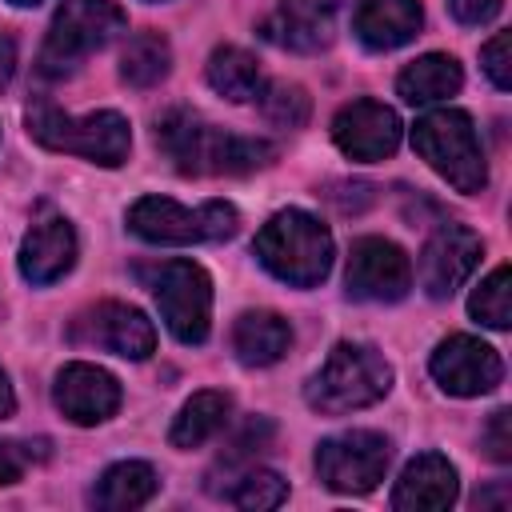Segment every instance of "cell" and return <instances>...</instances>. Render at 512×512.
<instances>
[{"mask_svg": "<svg viewBox=\"0 0 512 512\" xmlns=\"http://www.w3.org/2000/svg\"><path fill=\"white\" fill-rule=\"evenodd\" d=\"M156 144L188 176H244L272 160V144L204 124L188 108H172L156 124Z\"/></svg>", "mask_w": 512, "mask_h": 512, "instance_id": "6da1fadb", "label": "cell"}, {"mask_svg": "<svg viewBox=\"0 0 512 512\" xmlns=\"http://www.w3.org/2000/svg\"><path fill=\"white\" fill-rule=\"evenodd\" d=\"M256 256L260 264L284 280V284H296V288H312L328 276L332 268V236L328 228L300 212V208H288V212H276L260 232H256Z\"/></svg>", "mask_w": 512, "mask_h": 512, "instance_id": "7a4b0ae2", "label": "cell"}, {"mask_svg": "<svg viewBox=\"0 0 512 512\" xmlns=\"http://www.w3.org/2000/svg\"><path fill=\"white\" fill-rule=\"evenodd\" d=\"M392 388V368L388 360L368 348V344H336L320 372L308 380L304 396L316 412L324 416H344L356 408L376 404Z\"/></svg>", "mask_w": 512, "mask_h": 512, "instance_id": "3957f363", "label": "cell"}, {"mask_svg": "<svg viewBox=\"0 0 512 512\" xmlns=\"http://www.w3.org/2000/svg\"><path fill=\"white\" fill-rule=\"evenodd\" d=\"M28 132L52 148V152H72L84 156L92 164L116 168L128 156L132 132L128 120L120 112H88V116H64L52 104H36L28 108Z\"/></svg>", "mask_w": 512, "mask_h": 512, "instance_id": "277c9868", "label": "cell"}, {"mask_svg": "<svg viewBox=\"0 0 512 512\" xmlns=\"http://www.w3.org/2000/svg\"><path fill=\"white\" fill-rule=\"evenodd\" d=\"M412 148L456 188V192H480L488 184V168H484V152L476 140V128L464 112L456 108H440L416 120L412 128Z\"/></svg>", "mask_w": 512, "mask_h": 512, "instance_id": "5b68a950", "label": "cell"}, {"mask_svg": "<svg viewBox=\"0 0 512 512\" xmlns=\"http://www.w3.org/2000/svg\"><path fill=\"white\" fill-rule=\"evenodd\" d=\"M124 24H128V16L116 0H64V8L56 12V20L48 28L44 48H40V72H48V76L72 72L88 52L108 44Z\"/></svg>", "mask_w": 512, "mask_h": 512, "instance_id": "8992f818", "label": "cell"}, {"mask_svg": "<svg viewBox=\"0 0 512 512\" xmlns=\"http://www.w3.org/2000/svg\"><path fill=\"white\" fill-rule=\"evenodd\" d=\"M240 216L224 200H208L200 208H184L168 196H144L128 212V228L152 244H200V240H228Z\"/></svg>", "mask_w": 512, "mask_h": 512, "instance_id": "52a82bcc", "label": "cell"}, {"mask_svg": "<svg viewBox=\"0 0 512 512\" xmlns=\"http://www.w3.org/2000/svg\"><path fill=\"white\" fill-rule=\"evenodd\" d=\"M148 284L172 336L180 344H204L212 320V284L204 268L192 260H164L148 272Z\"/></svg>", "mask_w": 512, "mask_h": 512, "instance_id": "ba28073f", "label": "cell"}, {"mask_svg": "<svg viewBox=\"0 0 512 512\" xmlns=\"http://www.w3.org/2000/svg\"><path fill=\"white\" fill-rule=\"evenodd\" d=\"M392 448L376 432H344L316 448V472L332 492H372L384 480Z\"/></svg>", "mask_w": 512, "mask_h": 512, "instance_id": "9c48e42d", "label": "cell"}, {"mask_svg": "<svg viewBox=\"0 0 512 512\" xmlns=\"http://www.w3.org/2000/svg\"><path fill=\"white\" fill-rule=\"evenodd\" d=\"M344 284H348V296H356V300L388 304V300H400L412 288V264L392 240L364 236L348 252Z\"/></svg>", "mask_w": 512, "mask_h": 512, "instance_id": "30bf717a", "label": "cell"}, {"mask_svg": "<svg viewBox=\"0 0 512 512\" xmlns=\"http://www.w3.org/2000/svg\"><path fill=\"white\" fill-rule=\"evenodd\" d=\"M72 336H76L80 344L116 352V356H124V360H144V356L156 348V328H152V320H148L140 308L116 304V300H104V304H96L92 312H84V316L76 320Z\"/></svg>", "mask_w": 512, "mask_h": 512, "instance_id": "8fae6325", "label": "cell"}, {"mask_svg": "<svg viewBox=\"0 0 512 512\" xmlns=\"http://www.w3.org/2000/svg\"><path fill=\"white\" fill-rule=\"evenodd\" d=\"M332 140L352 160H384L400 144V116L380 100H352L332 120Z\"/></svg>", "mask_w": 512, "mask_h": 512, "instance_id": "7c38bea8", "label": "cell"}, {"mask_svg": "<svg viewBox=\"0 0 512 512\" xmlns=\"http://www.w3.org/2000/svg\"><path fill=\"white\" fill-rule=\"evenodd\" d=\"M432 376L452 396H480L500 384L504 364L492 344H484L476 336H448L432 352Z\"/></svg>", "mask_w": 512, "mask_h": 512, "instance_id": "4fadbf2b", "label": "cell"}, {"mask_svg": "<svg viewBox=\"0 0 512 512\" xmlns=\"http://www.w3.org/2000/svg\"><path fill=\"white\" fill-rule=\"evenodd\" d=\"M480 260V236L464 224H444L432 232V240L420 252V284L432 300L452 296Z\"/></svg>", "mask_w": 512, "mask_h": 512, "instance_id": "5bb4252c", "label": "cell"}, {"mask_svg": "<svg viewBox=\"0 0 512 512\" xmlns=\"http://www.w3.org/2000/svg\"><path fill=\"white\" fill-rule=\"evenodd\" d=\"M56 408L72 424H100L120 408V384L96 364H68L56 376Z\"/></svg>", "mask_w": 512, "mask_h": 512, "instance_id": "9a60e30c", "label": "cell"}, {"mask_svg": "<svg viewBox=\"0 0 512 512\" xmlns=\"http://www.w3.org/2000/svg\"><path fill=\"white\" fill-rule=\"evenodd\" d=\"M76 260V232L64 216L44 212L32 220L24 244H20V272L32 284H52L60 280Z\"/></svg>", "mask_w": 512, "mask_h": 512, "instance_id": "2e32d148", "label": "cell"}, {"mask_svg": "<svg viewBox=\"0 0 512 512\" xmlns=\"http://www.w3.org/2000/svg\"><path fill=\"white\" fill-rule=\"evenodd\" d=\"M456 500V468L440 456V452H424L416 456L392 492V508L400 512H440Z\"/></svg>", "mask_w": 512, "mask_h": 512, "instance_id": "e0dca14e", "label": "cell"}, {"mask_svg": "<svg viewBox=\"0 0 512 512\" xmlns=\"http://www.w3.org/2000/svg\"><path fill=\"white\" fill-rule=\"evenodd\" d=\"M420 0H360L356 16H352V32L364 48L372 52H388L408 44L420 32Z\"/></svg>", "mask_w": 512, "mask_h": 512, "instance_id": "ac0fdd59", "label": "cell"}, {"mask_svg": "<svg viewBox=\"0 0 512 512\" xmlns=\"http://www.w3.org/2000/svg\"><path fill=\"white\" fill-rule=\"evenodd\" d=\"M332 16L336 8L320 0H280L276 12L264 20V36L292 52H316L332 40Z\"/></svg>", "mask_w": 512, "mask_h": 512, "instance_id": "d6986e66", "label": "cell"}, {"mask_svg": "<svg viewBox=\"0 0 512 512\" xmlns=\"http://www.w3.org/2000/svg\"><path fill=\"white\" fill-rule=\"evenodd\" d=\"M288 344H292V328L276 312H244L232 328V352L252 368L276 364L288 352Z\"/></svg>", "mask_w": 512, "mask_h": 512, "instance_id": "ffe728a7", "label": "cell"}, {"mask_svg": "<svg viewBox=\"0 0 512 512\" xmlns=\"http://www.w3.org/2000/svg\"><path fill=\"white\" fill-rule=\"evenodd\" d=\"M464 76H460V64L452 56H420L412 60L400 76H396V92L408 100V104H436V100H448L452 92H460Z\"/></svg>", "mask_w": 512, "mask_h": 512, "instance_id": "44dd1931", "label": "cell"}, {"mask_svg": "<svg viewBox=\"0 0 512 512\" xmlns=\"http://www.w3.org/2000/svg\"><path fill=\"white\" fill-rule=\"evenodd\" d=\"M152 492H156V472H152L148 464H140V460H120V464H112V468L96 480L92 504L120 512V508H140V504H148Z\"/></svg>", "mask_w": 512, "mask_h": 512, "instance_id": "7402d4cb", "label": "cell"}, {"mask_svg": "<svg viewBox=\"0 0 512 512\" xmlns=\"http://www.w3.org/2000/svg\"><path fill=\"white\" fill-rule=\"evenodd\" d=\"M224 420H228V396H224V392H196V396L180 408V416L172 420L168 440H172L176 448H196V444H204L208 436H216V432L224 428Z\"/></svg>", "mask_w": 512, "mask_h": 512, "instance_id": "603a6c76", "label": "cell"}, {"mask_svg": "<svg viewBox=\"0 0 512 512\" xmlns=\"http://www.w3.org/2000/svg\"><path fill=\"white\" fill-rule=\"evenodd\" d=\"M208 84L228 100H256L260 96L256 56L244 48H216L208 60Z\"/></svg>", "mask_w": 512, "mask_h": 512, "instance_id": "cb8c5ba5", "label": "cell"}, {"mask_svg": "<svg viewBox=\"0 0 512 512\" xmlns=\"http://www.w3.org/2000/svg\"><path fill=\"white\" fill-rule=\"evenodd\" d=\"M168 60H172L168 40L160 32H140L120 52V76L132 88H152V84H160L168 76Z\"/></svg>", "mask_w": 512, "mask_h": 512, "instance_id": "d4e9b609", "label": "cell"}, {"mask_svg": "<svg viewBox=\"0 0 512 512\" xmlns=\"http://www.w3.org/2000/svg\"><path fill=\"white\" fill-rule=\"evenodd\" d=\"M508 264H500V268H492V276L472 292V300H468V312L480 320V324H488V328H508V316H512V304H508Z\"/></svg>", "mask_w": 512, "mask_h": 512, "instance_id": "484cf974", "label": "cell"}, {"mask_svg": "<svg viewBox=\"0 0 512 512\" xmlns=\"http://www.w3.org/2000/svg\"><path fill=\"white\" fill-rule=\"evenodd\" d=\"M284 496H288V484L276 476V472H244L240 480H236V488L228 492V500L236 504V508H276V504H284Z\"/></svg>", "mask_w": 512, "mask_h": 512, "instance_id": "4316f807", "label": "cell"}, {"mask_svg": "<svg viewBox=\"0 0 512 512\" xmlns=\"http://www.w3.org/2000/svg\"><path fill=\"white\" fill-rule=\"evenodd\" d=\"M260 112L280 128H300L308 120V96L296 84H272L260 96Z\"/></svg>", "mask_w": 512, "mask_h": 512, "instance_id": "83f0119b", "label": "cell"}, {"mask_svg": "<svg viewBox=\"0 0 512 512\" xmlns=\"http://www.w3.org/2000/svg\"><path fill=\"white\" fill-rule=\"evenodd\" d=\"M508 32H496L484 48H480V60H484V72L492 76V84L500 88V92H508L512 88V72H508Z\"/></svg>", "mask_w": 512, "mask_h": 512, "instance_id": "f1b7e54d", "label": "cell"}, {"mask_svg": "<svg viewBox=\"0 0 512 512\" xmlns=\"http://www.w3.org/2000/svg\"><path fill=\"white\" fill-rule=\"evenodd\" d=\"M484 444H488V456L492 460H512V416H508V408H500V412H492V420H488V428H484Z\"/></svg>", "mask_w": 512, "mask_h": 512, "instance_id": "f546056e", "label": "cell"}, {"mask_svg": "<svg viewBox=\"0 0 512 512\" xmlns=\"http://www.w3.org/2000/svg\"><path fill=\"white\" fill-rule=\"evenodd\" d=\"M448 8H452V16H456L460 24L480 28V24L496 20V12L504 8V0H448Z\"/></svg>", "mask_w": 512, "mask_h": 512, "instance_id": "4dcf8cb0", "label": "cell"}, {"mask_svg": "<svg viewBox=\"0 0 512 512\" xmlns=\"http://www.w3.org/2000/svg\"><path fill=\"white\" fill-rule=\"evenodd\" d=\"M20 472H24L20 452H16L12 444H4V440H0V484H16V480H20Z\"/></svg>", "mask_w": 512, "mask_h": 512, "instance_id": "1f68e13d", "label": "cell"}, {"mask_svg": "<svg viewBox=\"0 0 512 512\" xmlns=\"http://www.w3.org/2000/svg\"><path fill=\"white\" fill-rule=\"evenodd\" d=\"M12 72H16V44H12V36L0 32V88L12 80Z\"/></svg>", "mask_w": 512, "mask_h": 512, "instance_id": "d6a6232c", "label": "cell"}, {"mask_svg": "<svg viewBox=\"0 0 512 512\" xmlns=\"http://www.w3.org/2000/svg\"><path fill=\"white\" fill-rule=\"evenodd\" d=\"M12 412H16V396H12V384H8V376L0 368V420H8Z\"/></svg>", "mask_w": 512, "mask_h": 512, "instance_id": "836d02e7", "label": "cell"}, {"mask_svg": "<svg viewBox=\"0 0 512 512\" xmlns=\"http://www.w3.org/2000/svg\"><path fill=\"white\" fill-rule=\"evenodd\" d=\"M12 4H40V0H12Z\"/></svg>", "mask_w": 512, "mask_h": 512, "instance_id": "e575fe53", "label": "cell"}]
</instances>
